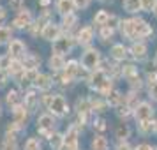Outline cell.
Masks as SVG:
<instances>
[{
	"label": "cell",
	"mask_w": 157,
	"mask_h": 150,
	"mask_svg": "<svg viewBox=\"0 0 157 150\" xmlns=\"http://www.w3.org/2000/svg\"><path fill=\"white\" fill-rule=\"evenodd\" d=\"M155 2H157V0H141V9H145V11L152 13V11H154V7H155Z\"/></svg>",
	"instance_id": "39"
},
{
	"label": "cell",
	"mask_w": 157,
	"mask_h": 150,
	"mask_svg": "<svg viewBox=\"0 0 157 150\" xmlns=\"http://www.w3.org/2000/svg\"><path fill=\"white\" fill-rule=\"evenodd\" d=\"M11 9H14V11H23V0H11Z\"/></svg>",
	"instance_id": "43"
},
{
	"label": "cell",
	"mask_w": 157,
	"mask_h": 150,
	"mask_svg": "<svg viewBox=\"0 0 157 150\" xmlns=\"http://www.w3.org/2000/svg\"><path fill=\"white\" fill-rule=\"evenodd\" d=\"M25 150H41V143L36 138H29L25 143Z\"/></svg>",
	"instance_id": "35"
},
{
	"label": "cell",
	"mask_w": 157,
	"mask_h": 150,
	"mask_svg": "<svg viewBox=\"0 0 157 150\" xmlns=\"http://www.w3.org/2000/svg\"><path fill=\"white\" fill-rule=\"evenodd\" d=\"M129 134H131V131H129L127 125H120V127L117 129V138H118V140H122V141H124V140H127Z\"/></svg>",
	"instance_id": "33"
},
{
	"label": "cell",
	"mask_w": 157,
	"mask_h": 150,
	"mask_svg": "<svg viewBox=\"0 0 157 150\" xmlns=\"http://www.w3.org/2000/svg\"><path fill=\"white\" fill-rule=\"evenodd\" d=\"M7 104L9 106H13V108H16V106H21V95L16 92V90H11V92L7 94Z\"/></svg>",
	"instance_id": "25"
},
{
	"label": "cell",
	"mask_w": 157,
	"mask_h": 150,
	"mask_svg": "<svg viewBox=\"0 0 157 150\" xmlns=\"http://www.w3.org/2000/svg\"><path fill=\"white\" fill-rule=\"evenodd\" d=\"M78 113H83V115H86L88 113V110H92L90 108V101H86V99H83V101H78Z\"/></svg>",
	"instance_id": "34"
},
{
	"label": "cell",
	"mask_w": 157,
	"mask_h": 150,
	"mask_svg": "<svg viewBox=\"0 0 157 150\" xmlns=\"http://www.w3.org/2000/svg\"><path fill=\"white\" fill-rule=\"evenodd\" d=\"M134 150H154V148H152L150 145H147V143H141V145H138Z\"/></svg>",
	"instance_id": "47"
},
{
	"label": "cell",
	"mask_w": 157,
	"mask_h": 150,
	"mask_svg": "<svg viewBox=\"0 0 157 150\" xmlns=\"http://www.w3.org/2000/svg\"><path fill=\"white\" fill-rule=\"evenodd\" d=\"M21 62H23V67H25V71H30V69H37V67H39V64H41L39 57H36V55H25V58H23Z\"/></svg>",
	"instance_id": "15"
},
{
	"label": "cell",
	"mask_w": 157,
	"mask_h": 150,
	"mask_svg": "<svg viewBox=\"0 0 157 150\" xmlns=\"http://www.w3.org/2000/svg\"><path fill=\"white\" fill-rule=\"evenodd\" d=\"M2 150H18V145H16V138L14 136H6L4 140V145H2Z\"/></svg>",
	"instance_id": "28"
},
{
	"label": "cell",
	"mask_w": 157,
	"mask_h": 150,
	"mask_svg": "<svg viewBox=\"0 0 157 150\" xmlns=\"http://www.w3.org/2000/svg\"><path fill=\"white\" fill-rule=\"evenodd\" d=\"M72 9H74V2L72 0H58L57 2V11L62 16L72 14Z\"/></svg>",
	"instance_id": "13"
},
{
	"label": "cell",
	"mask_w": 157,
	"mask_h": 150,
	"mask_svg": "<svg viewBox=\"0 0 157 150\" xmlns=\"http://www.w3.org/2000/svg\"><path fill=\"white\" fill-rule=\"evenodd\" d=\"M108 18H109V14H108L106 11L102 9V11H99L97 14L94 16V23H95V25H102V27H104V25H106V21H108Z\"/></svg>",
	"instance_id": "29"
},
{
	"label": "cell",
	"mask_w": 157,
	"mask_h": 150,
	"mask_svg": "<svg viewBox=\"0 0 157 150\" xmlns=\"http://www.w3.org/2000/svg\"><path fill=\"white\" fill-rule=\"evenodd\" d=\"M34 85H36L39 90H48V88L51 87V78L48 76V74H39Z\"/></svg>",
	"instance_id": "19"
},
{
	"label": "cell",
	"mask_w": 157,
	"mask_h": 150,
	"mask_svg": "<svg viewBox=\"0 0 157 150\" xmlns=\"http://www.w3.org/2000/svg\"><path fill=\"white\" fill-rule=\"evenodd\" d=\"M90 85L97 90V92L101 94H109L111 92V79L108 78V74L102 69H95V71H92V74H90Z\"/></svg>",
	"instance_id": "2"
},
{
	"label": "cell",
	"mask_w": 157,
	"mask_h": 150,
	"mask_svg": "<svg viewBox=\"0 0 157 150\" xmlns=\"http://www.w3.org/2000/svg\"><path fill=\"white\" fill-rule=\"evenodd\" d=\"M25 51H27V48H25V44L20 41V39H13L11 43H9V57L13 58V60H20L21 57H25Z\"/></svg>",
	"instance_id": "8"
},
{
	"label": "cell",
	"mask_w": 157,
	"mask_h": 150,
	"mask_svg": "<svg viewBox=\"0 0 157 150\" xmlns=\"http://www.w3.org/2000/svg\"><path fill=\"white\" fill-rule=\"evenodd\" d=\"M92 39H94V30L90 29V27H85V29L79 30V34H78V43L79 44H88Z\"/></svg>",
	"instance_id": "18"
},
{
	"label": "cell",
	"mask_w": 157,
	"mask_h": 150,
	"mask_svg": "<svg viewBox=\"0 0 157 150\" xmlns=\"http://www.w3.org/2000/svg\"><path fill=\"white\" fill-rule=\"evenodd\" d=\"M152 129H155V122L152 120V118H150V120L140 122V131H141V133H145V134H147V133H150Z\"/></svg>",
	"instance_id": "30"
},
{
	"label": "cell",
	"mask_w": 157,
	"mask_h": 150,
	"mask_svg": "<svg viewBox=\"0 0 157 150\" xmlns=\"http://www.w3.org/2000/svg\"><path fill=\"white\" fill-rule=\"evenodd\" d=\"M78 136L79 131L76 125H71L67 129V133L64 134V145L67 147V150H78Z\"/></svg>",
	"instance_id": "7"
},
{
	"label": "cell",
	"mask_w": 157,
	"mask_h": 150,
	"mask_svg": "<svg viewBox=\"0 0 157 150\" xmlns=\"http://www.w3.org/2000/svg\"><path fill=\"white\" fill-rule=\"evenodd\" d=\"M111 36H113V30L109 29V27H102V30H101V37H102V41L109 39Z\"/></svg>",
	"instance_id": "42"
},
{
	"label": "cell",
	"mask_w": 157,
	"mask_h": 150,
	"mask_svg": "<svg viewBox=\"0 0 157 150\" xmlns=\"http://www.w3.org/2000/svg\"><path fill=\"white\" fill-rule=\"evenodd\" d=\"M37 76H39V72L37 69H30V71H25L21 76V83L23 85H30V83H36Z\"/></svg>",
	"instance_id": "22"
},
{
	"label": "cell",
	"mask_w": 157,
	"mask_h": 150,
	"mask_svg": "<svg viewBox=\"0 0 157 150\" xmlns=\"http://www.w3.org/2000/svg\"><path fill=\"white\" fill-rule=\"evenodd\" d=\"M76 21H78V18L74 14H67L64 16V21H62V25H64L65 29H72L74 25H76Z\"/></svg>",
	"instance_id": "32"
},
{
	"label": "cell",
	"mask_w": 157,
	"mask_h": 150,
	"mask_svg": "<svg viewBox=\"0 0 157 150\" xmlns=\"http://www.w3.org/2000/svg\"><path fill=\"white\" fill-rule=\"evenodd\" d=\"M129 81H131V87H132V88H138V90H140V88H141V79H140V76H138V74H134V76H132V78H129Z\"/></svg>",
	"instance_id": "40"
},
{
	"label": "cell",
	"mask_w": 157,
	"mask_h": 150,
	"mask_svg": "<svg viewBox=\"0 0 157 150\" xmlns=\"http://www.w3.org/2000/svg\"><path fill=\"white\" fill-rule=\"evenodd\" d=\"M13 115H14V122L18 124V125H25L27 124V118H29V110L23 106H16V108H13Z\"/></svg>",
	"instance_id": "12"
},
{
	"label": "cell",
	"mask_w": 157,
	"mask_h": 150,
	"mask_svg": "<svg viewBox=\"0 0 157 150\" xmlns=\"http://www.w3.org/2000/svg\"><path fill=\"white\" fill-rule=\"evenodd\" d=\"M99 62H101V55L97 50H86L81 57V65L88 71H95Z\"/></svg>",
	"instance_id": "6"
},
{
	"label": "cell",
	"mask_w": 157,
	"mask_h": 150,
	"mask_svg": "<svg viewBox=\"0 0 157 150\" xmlns=\"http://www.w3.org/2000/svg\"><path fill=\"white\" fill-rule=\"evenodd\" d=\"M48 2H50V0H41V4H43V6H46Z\"/></svg>",
	"instance_id": "51"
},
{
	"label": "cell",
	"mask_w": 157,
	"mask_h": 150,
	"mask_svg": "<svg viewBox=\"0 0 157 150\" xmlns=\"http://www.w3.org/2000/svg\"><path fill=\"white\" fill-rule=\"evenodd\" d=\"M122 101H124V97L120 95V92L111 90V92L108 94V104H109V106H118Z\"/></svg>",
	"instance_id": "27"
},
{
	"label": "cell",
	"mask_w": 157,
	"mask_h": 150,
	"mask_svg": "<svg viewBox=\"0 0 157 150\" xmlns=\"http://www.w3.org/2000/svg\"><path fill=\"white\" fill-rule=\"evenodd\" d=\"M6 81H7L6 71H2V69H0V87H4V85H6Z\"/></svg>",
	"instance_id": "46"
},
{
	"label": "cell",
	"mask_w": 157,
	"mask_h": 150,
	"mask_svg": "<svg viewBox=\"0 0 157 150\" xmlns=\"http://www.w3.org/2000/svg\"><path fill=\"white\" fill-rule=\"evenodd\" d=\"M131 53H132V57L138 58V60H143V58L147 57V46L143 43H134L132 44V48H131Z\"/></svg>",
	"instance_id": "17"
},
{
	"label": "cell",
	"mask_w": 157,
	"mask_h": 150,
	"mask_svg": "<svg viewBox=\"0 0 157 150\" xmlns=\"http://www.w3.org/2000/svg\"><path fill=\"white\" fill-rule=\"evenodd\" d=\"M124 9L127 13H138L141 9V0H124Z\"/></svg>",
	"instance_id": "24"
},
{
	"label": "cell",
	"mask_w": 157,
	"mask_h": 150,
	"mask_svg": "<svg viewBox=\"0 0 157 150\" xmlns=\"http://www.w3.org/2000/svg\"><path fill=\"white\" fill-rule=\"evenodd\" d=\"M50 67L53 69V71H62V69H65L64 57H60V55H53V57L50 58Z\"/></svg>",
	"instance_id": "20"
},
{
	"label": "cell",
	"mask_w": 157,
	"mask_h": 150,
	"mask_svg": "<svg viewBox=\"0 0 157 150\" xmlns=\"http://www.w3.org/2000/svg\"><path fill=\"white\" fill-rule=\"evenodd\" d=\"M104 102H101V101H90V108L95 110V111H104Z\"/></svg>",
	"instance_id": "41"
},
{
	"label": "cell",
	"mask_w": 157,
	"mask_h": 150,
	"mask_svg": "<svg viewBox=\"0 0 157 150\" xmlns=\"http://www.w3.org/2000/svg\"><path fill=\"white\" fill-rule=\"evenodd\" d=\"M118 25H120V20H118V16H109V18H108V21H106V25H104V27H109V29L111 30H115L117 29V27H118Z\"/></svg>",
	"instance_id": "37"
},
{
	"label": "cell",
	"mask_w": 157,
	"mask_h": 150,
	"mask_svg": "<svg viewBox=\"0 0 157 150\" xmlns=\"http://www.w3.org/2000/svg\"><path fill=\"white\" fill-rule=\"evenodd\" d=\"M117 150H131V148H129L127 143H124V145H118V148H117Z\"/></svg>",
	"instance_id": "49"
},
{
	"label": "cell",
	"mask_w": 157,
	"mask_h": 150,
	"mask_svg": "<svg viewBox=\"0 0 157 150\" xmlns=\"http://www.w3.org/2000/svg\"><path fill=\"white\" fill-rule=\"evenodd\" d=\"M155 131H157V122H155Z\"/></svg>",
	"instance_id": "53"
},
{
	"label": "cell",
	"mask_w": 157,
	"mask_h": 150,
	"mask_svg": "<svg viewBox=\"0 0 157 150\" xmlns=\"http://www.w3.org/2000/svg\"><path fill=\"white\" fill-rule=\"evenodd\" d=\"M148 95H150L154 101H157V83H150V87H148Z\"/></svg>",
	"instance_id": "45"
},
{
	"label": "cell",
	"mask_w": 157,
	"mask_h": 150,
	"mask_svg": "<svg viewBox=\"0 0 157 150\" xmlns=\"http://www.w3.org/2000/svg\"><path fill=\"white\" fill-rule=\"evenodd\" d=\"M11 62H13V58L9 57V55H2V57H0V69H2V71H7Z\"/></svg>",
	"instance_id": "36"
},
{
	"label": "cell",
	"mask_w": 157,
	"mask_h": 150,
	"mask_svg": "<svg viewBox=\"0 0 157 150\" xmlns=\"http://www.w3.org/2000/svg\"><path fill=\"white\" fill-rule=\"evenodd\" d=\"M74 2V7H78V9H85L90 6V0H72Z\"/></svg>",
	"instance_id": "44"
},
{
	"label": "cell",
	"mask_w": 157,
	"mask_h": 150,
	"mask_svg": "<svg viewBox=\"0 0 157 150\" xmlns=\"http://www.w3.org/2000/svg\"><path fill=\"white\" fill-rule=\"evenodd\" d=\"M53 127H55V118L51 115H41L39 120H37V131L44 134L46 138H51L53 136Z\"/></svg>",
	"instance_id": "5"
},
{
	"label": "cell",
	"mask_w": 157,
	"mask_h": 150,
	"mask_svg": "<svg viewBox=\"0 0 157 150\" xmlns=\"http://www.w3.org/2000/svg\"><path fill=\"white\" fill-rule=\"evenodd\" d=\"M30 23H32V14H30L29 9H23V11L18 13L13 25H14L16 29H25V27H30Z\"/></svg>",
	"instance_id": "11"
},
{
	"label": "cell",
	"mask_w": 157,
	"mask_h": 150,
	"mask_svg": "<svg viewBox=\"0 0 157 150\" xmlns=\"http://www.w3.org/2000/svg\"><path fill=\"white\" fill-rule=\"evenodd\" d=\"M104 124H106L104 120H99V122H97V125H95V127L99 129V131H104V129H106V125H104Z\"/></svg>",
	"instance_id": "48"
},
{
	"label": "cell",
	"mask_w": 157,
	"mask_h": 150,
	"mask_svg": "<svg viewBox=\"0 0 157 150\" xmlns=\"http://www.w3.org/2000/svg\"><path fill=\"white\" fill-rule=\"evenodd\" d=\"M109 53H111V57L117 58V60H124L125 55H127V50H125V46H124V44H115Z\"/></svg>",
	"instance_id": "21"
},
{
	"label": "cell",
	"mask_w": 157,
	"mask_h": 150,
	"mask_svg": "<svg viewBox=\"0 0 157 150\" xmlns=\"http://www.w3.org/2000/svg\"><path fill=\"white\" fill-rule=\"evenodd\" d=\"M6 18V11H4V7H0V21Z\"/></svg>",
	"instance_id": "50"
},
{
	"label": "cell",
	"mask_w": 157,
	"mask_h": 150,
	"mask_svg": "<svg viewBox=\"0 0 157 150\" xmlns=\"http://www.w3.org/2000/svg\"><path fill=\"white\" fill-rule=\"evenodd\" d=\"M154 14L157 16V2H155V7H154Z\"/></svg>",
	"instance_id": "52"
},
{
	"label": "cell",
	"mask_w": 157,
	"mask_h": 150,
	"mask_svg": "<svg viewBox=\"0 0 157 150\" xmlns=\"http://www.w3.org/2000/svg\"><path fill=\"white\" fill-rule=\"evenodd\" d=\"M11 29L9 27H0V44L11 43Z\"/></svg>",
	"instance_id": "31"
},
{
	"label": "cell",
	"mask_w": 157,
	"mask_h": 150,
	"mask_svg": "<svg viewBox=\"0 0 157 150\" xmlns=\"http://www.w3.org/2000/svg\"><path fill=\"white\" fill-rule=\"evenodd\" d=\"M48 110L55 117H64L69 111V106H67V102H65V99L62 95H53L50 101V104H48Z\"/></svg>",
	"instance_id": "3"
},
{
	"label": "cell",
	"mask_w": 157,
	"mask_h": 150,
	"mask_svg": "<svg viewBox=\"0 0 157 150\" xmlns=\"http://www.w3.org/2000/svg\"><path fill=\"white\" fill-rule=\"evenodd\" d=\"M37 102H39V95H37L34 90H30V92L25 95V108H27L29 111H34L37 108Z\"/></svg>",
	"instance_id": "14"
},
{
	"label": "cell",
	"mask_w": 157,
	"mask_h": 150,
	"mask_svg": "<svg viewBox=\"0 0 157 150\" xmlns=\"http://www.w3.org/2000/svg\"><path fill=\"white\" fill-rule=\"evenodd\" d=\"M122 74H124V76H125V78L129 79V78H132L134 74H138V71H136L134 65H125V67L122 69Z\"/></svg>",
	"instance_id": "38"
},
{
	"label": "cell",
	"mask_w": 157,
	"mask_h": 150,
	"mask_svg": "<svg viewBox=\"0 0 157 150\" xmlns=\"http://www.w3.org/2000/svg\"><path fill=\"white\" fill-rule=\"evenodd\" d=\"M92 150H108V140L104 136H95L92 140Z\"/></svg>",
	"instance_id": "23"
},
{
	"label": "cell",
	"mask_w": 157,
	"mask_h": 150,
	"mask_svg": "<svg viewBox=\"0 0 157 150\" xmlns=\"http://www.w3.org/2000/svg\"><path fill=\"white\" fill-rule=\"evenodd\" d=\"M154 115V108L150 106L148 102H140L134 110V117L138 122H143V120H150Z\"/></svg>",
	"instance_id": "9"
},
{
	"label": "cell",
	"mask_w": 157,
	"mask_h": 150,
	"mask_svg": "<svg viewBox=\"0 0 157 150\" xmlns=\"http://www.w3.org/2000/svg\"><path fill=\"white\" fill-rule=\"evenodd\" d=\"M71 50H72V37L71 36H62L53 43V55L64 57L67 53H71Z\"/></svg>",
	"instance_id": "4"
},
{
	"label": "cell",
	"mask_w": 157,
	"mask_h": 150,
	"mask_svg": "<svg viewBox=\"0 0 157 150\" xmlns=\"http://www.w3.org/2000/svg\"><path fill=\"white\" fill-rule=\"evenodd\" d=\"M50 145L53 150H60L62 145H64V136L58 134V133H53V136L50 138Z\"/></svg>",
	"instance_id": "26"
},
{
	"label": "cell",
	"mask_w": 157,
	"mask_h": 150,
	"mask_svg": "<svg viewBox=\"0 0 157 150\" xmlns=\"http://www.w3.org/2000/svg\"><path fill=\"white\" fill-rule=\"evenodd\" d=\"M7 72H11V74H13V76H16V78H21L23 72H25L23 62H21V60H13V62H11V65H9Z\"/></svg>",
	"instance_id": "16"
},
{
	"label": "cell",
	"mask_w": 157,
	"mask_h": 150,
	"mask_svg": "<svg viewBox=\"0 0 157 150\" xmlns=\"http://www.w3.org/2000/svg\"><path fill=\"white\" fill-rule=\"evenodd\" d=\"M41 36L46 41H53L55 43L58 37H60V29H58V25H55V23H46L43 27V30H41Z\"/></svg>",
	"instance_id": "10"
},
{
	"label": "cell",
	"mask_w": 157,
	"mask_h": 150,
	"mask_svg": "<svg viewBox=\"0 0 157 150\" xmlns=\"http://www.w3.org/2000/svg\"><path fill=\"white\" fill-rule=\"evenodd\" d=\"M120 30L122 34L129 39H141V37H147L152 34V29H150V25L147 21H143V20H124L120 21Z\"/></svg>",
	"instance_id": "1"
}]
</instances>
